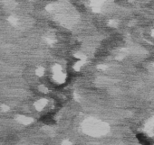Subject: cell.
Segmentation results:
<instances>
[{
    "label": "cell",
    "instance_id": "3957f363",
    "mask_svg": "<svg viewBox=\"0 0 154 145\" xmlns=\"http://www.w3.org/2000/svg\"><path fill=\"white\" fill-rule=\"evenodd\" d=\"M40 121L43 122V123H44V124H53V122H55V121H53V116H50V114H48V116H43L40 119Z\"/></svg>",
    "mask_w": 154,
    "mask_h": 145
},
{
    "label": "cell",
    "instance_id": "7a4b0ae2",
    "mask_svg": "<svg viewBox=\"0 0 154 145\" xmlns=\"http://www.w3.org/2000/svg\"><path fill=\"white\" fill-rule=\"evenodd\" d=\"M137 139L139 140V142H140V143L142 145H151V142L147 140V138L142 133H139L137 134Z\"/></svg>",
    "mask_w": 154,
    "mask_h": 145
},
{
    "label": "cell",
    "instance_id": "6da1fadb",
    "mask_svg": "<svg viewBox=\"0 0 154 145\" xmlns=\"http://www.w3.org/2000/svg\"><path fill=\"white\" fill-rule=\"evenodd\" d=\"M53 80L57 84H63L66 80V73H65L64 70L60 65H56L53 68Z\"/></svg>",
    "mask_w": 154,
    "mask_h": 145
}]
</instances>
